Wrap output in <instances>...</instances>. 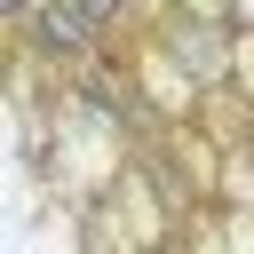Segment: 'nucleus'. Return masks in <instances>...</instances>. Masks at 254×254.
Wrapping results in <instances>:
<instances>
[{
	"label": "nucleus",
	"instance_id": "f257e3e1",
	"mask_svg": "<svg viewBox=\"0 0 254 254\" xmlns=\"http://www.w3.org/2000/svg\"><path fill=\"white\" fill-rule=\"evenodd\" d=\"M24 24H32V40L48 48V56H79L95 32L79 24V8L71 0H24Z\"/></svg>",
	"mask_w": 254,
	"mask_h": 254
},
{
	"label": "nucleus",
	"instance_id": "f03ea898",
	"mask_svg": "<svg viewBox=\"0 0 254 254\" xmlns=\"http://www.w3.org/2000/svg\"><path fill=\"white\" fill-rule=\"evenodd\" d=\"M71 8H79V24H87V32H103V24H111L127 0H71Z\"/></svg>",
	"mask_w": 254,
	"mask_h": 254
},
{
	"label": "nucleus",
	"instance_id": "7ed1b4c3",
	"mask_svg": "<svg viewBox=\"0 0 254 254\" xmlns=\"http://www.w3.org/2000/svg\"><path fill=\"white\" fill-rule=\"evenodd\" d=\"M16 16H24V0H0V24H16Z\"/></svg>",
	"mask_w": 254,
	"mask_h": 254
}]
</instances>
